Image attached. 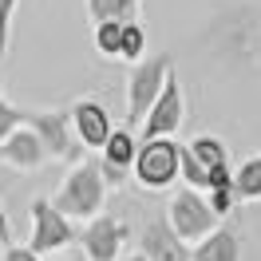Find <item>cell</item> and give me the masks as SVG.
<instances>
[{
    "instance_id": "1",
    "label": "cell",
    "mask_w": 261,
    "mask_h": 261,
    "mask_svg": "<svg viewBox=\"0 0 261 261\" xmlns=\"http://www.w3.org/2000/svg\"><path fill=\"white\" fill-rule=\"evenodd\" d=\"M60 210L71 218V222H91L103 214V202H107V174H103V166L91 163V159H83L67 170V178L60 182V190L51 198Z\"/></svg>"
},
{
    "instance_id": "2",
    "label": "cell",
    "mask_w": 261,
    "mask_h": 261,
    "mask_svg": "<svg viewBox=\"0 0 261 261\" xmlns=\"http://www.w3.org/2000/svg\"><path fill=\"white\" fill-rule=\"evenodd\" d=\"M130 178L143 190H170L182 178V143H174V139H143Z\"/></svg>"
},
{
    "instance_id": "3",
    "label": "cell",
    "mask_w": 261,
    "mask_h": 261,
    "mask_svg": "<svg viewBox=\"0 0 261 261\" xmlns=\"http://www.w3.org/2000/svg\"><path fill=\"white\" fill-rule=\"evenodd\" d=\"M166 222L178 229V238L186 245H198L206 242L214 229H218V214H214L210 198L202 194V190H194V186H182V190H174L170 194V202H166Z\"/></svg>"
},
{
    "instance_id": "4",
    "label": "cell",
    "mask_w": 261,
    "mask_h": 261,
    "mask_svg": "<svg viewBox=\"0 0 261 261\" xmlns=\"http://www.w3.org/2000/svg\"><path fill=\"white\" fill-rule=\"evenodd\" d=\"M170 75H174L170 56H147L143 64H130V75H127V123L130 127L150 115V107L159 103Z\"/></svg>"
},
{
    "instance_id": "5",
    "label": "cell",
    "mask_w": 261,
    "mask_h": 261,
    "mask_svg": "<svg viewBox=\"0 0 261 261\" xmlns=\"http://www.w3.org/2000/svg\"><path fill=\"white\" fill-rule=\"evenodd\" d=\"M71 242H80V229L71 226V218H67L51 198H36L32 202V245L36 253H44V257H56V253H64L71 249Z\"/></svg>"
},
{
    "instance_id": "6",
    "label": "cell",
    "mask_w": 261,
    "mask_h": 261,
    "mask_svg": "<svg viewBox=\"0 0 261 261\" xmlns=\"http://www.w3.org/2000/svg\"><path fill=\"white\" fill-rule=\"evenodd\" d=\"M28 127L44 139V147H48L51 159H60V163H83V143L80 135H75V123H71V111H28L24 119Z\"/></svg>"
},
{
    "instance_id": "7",
    "label": "cell",
    "mask_w": 261,
    "mask_h": 261,
    "mask_svg": "<svg viewBox=\"0 0 261 261\" xmlns=\"http://www.w3.org/2000/svg\"><path fill=\"white\" fill-rule=\"evenodd\" d=\"M127 245V222L115 214H99L91 222H83L80 229V249L91 261H119Z\"/></svg>"
},
{
    "instance_id": "8",
    "label": "cell",
    "mask_w": 261,
    "mask_h": 261,
    "mask_svg": "<svg viewBox=\"0 0 261 261\" xmlns=\"http://www.w3.org/2000/svg\"><path fill=\"white\" fill-rule=\"evenodd\" d=\"M186 119V91H182L178 75H170L163 87L159 103L150 107V115L143 119V139H174Z\"/></svg>"
},
{
    "instance_id": "9",
    "label": "cell",
    "mask_w": 261,
    "mask_h": 261,
    "mask_svg": "<svg viewBox=\"0 0 261 261\" xmlns=\"http://www.w3.org/2000/svg\"><path fill=\"white\" fill-rule=\"evenodd\" d=\"M48 159L51 154H48V147H44V139H40L28 123H24L16 135H8V139L0 143V163L12 166V170H24V174H36Z\"/></svg>"
},
{
    "instance_id": "10",
    "label": "cell",
    "mask_w": 261,
    "mask_h": 261,
    "mask_svg": "<svg viewBox=\"0 0 261 261\" xmlns=\"http://www.w3.org/2000/svg\"><path fill=\"white\" fill-rule=\"evenodd\" d=\"M71 123H75V135H80V143L87 150H103L107 147V139H111V115H107V107L99 103V99H75L71 107Z\"/></svg>"
},
{
    "instance_id": "11",
    "label": "cell",
    "mask_w": 261,
    "mask_h": 261,
    "mask_svg": "<svg viewBox=\"0 0 261 261\" xmlns=\"http://www.w3.org/2000/svg\"><path fill=\"white\" fill-rule=\"evenodd\" d=\"M139 249L147 253V261H194V249H190V245L178 238V229L166 222V214L147 222Z\"/></svg>"
},
{
    "instance_id": "12",
    "label": "cell",
    "mask_w": 261,
    "mask_h": 261,
    "mask_svg": "<svg viewBox=\"0 0 261 261\" xmlns=\"http://www.w3.org/2000/svg\"><path fill=\"white\" fill-rule=\"evenodd\" d=\"M135 159H139V139L130 135V127H115L107 147L99 150V166L107 174V186H123V178L135 170Z\"/></svg>"
},
{
    "instance_id": "13",
    "label": "cell",
    "mask_w": 261,
    "mask_h": 261,
    "mask_svg": "<svg viewBox=\"0 0 261 261\" xmlns=\"http://www.w3.org/2000/svg\"><path fill=\"white\" fill-rule=\"evenodd\" d=\"M194 261H242V238L218 226L206 242L194 245Z\"/></svg>"
},
{
    "instance_id": "14",
    "label": "cell",
    "mask_w": 261,
    "mask_h": 261,
    "mask_svg": "<svg viewBox=\"0 0 261 261\" xmlns=\"http://www.w3.org/2000/svg\"><path fill=\"white\" fill-rule=\"evenodd\" d=\"M139 8H143V0H87V20L91 24H103V20L127 24V20H139Z\"/></svg>"
},
{
    "instance_id": "15",
    "label": "cell",
    "mask_w": 261,
    "mask_h": 261,
    "mask_svg": "<svg viewBox=\"0 0 261 261\" xmlns=\"http://www.w3.org/2000/svg\"><path fill=\"white\" fill-rule=\"evenodd\" d=\"M233 194L238 202H261V150L233 170Z\"/></svg>"
},
{
    "instance_id": "16",
    "label": "cell",
    "mask_w": 261,
    "mask_h": 261,
    "mask_svg": "<svg viewBox=\"0 0 261 261\" xmlns=\"http://www.w3.org/2000/svg\"><path fill=\"white\" fill-rule=\"evenodd\" d=\"M186 147L194 150L202 163L210 166V170H218V166H229V150H226V143L218 139V135H194Z\"/></svg>"
},
{
    "instance_id": "17",
    "label": "cell",
    "mask_w": 261,
    "mask_h": 261,
    "mask_svg": "<svg viewBox=\"0 0 261 261\" xmlns=\"http://www.w3.org/2000/svg\"><path fill=\"white\" fill-rule=\"evenodd\" d=\"M119 60H127V64H143L147 60V28L139 20L123 24V51H119Z\"/></svg>"
},
{
    "instance_id": "18",
    "label": "cell",
    "mask_w": 261,
    "mask_h": 261,
    "mask_svg": "<svg viewBox=\"0 0 261 261\" xmlns=\"http://www.w3.org/2000/svg\"><path fill=\"white\" fill-rule=\"evenodd\" d=\"M182 186H194V190H202V194L210 190V166L202 163L186 143H182Z\"/></svg>"
},
{
    "instance_id": "19",
    "label": "cell",
    "mask_w": 261,
    "mask_h": 261,
    "mask_svg": "<svg viewBox=\"0 0 261 261\" xmlns=\"http://www.w3.org/2000/svg\"><path fill=\"white\" fill-rule=\"evenodd\" d=\"M95 51L107 56V60H119V51H123V24L119 20L95 24Z\"/></svg>"
},
{
    "instance_id": "20",
    "label": "cell",
    "mask_w": 261,
    "mask_h": 261,
    "mask_svg": "<svg viewBox=\"0 0 261 261\" xmlns=\"http://www.w3.org/2000/svg\"><path fill=\"white\" fill-rule=\"evenodd\" d=\"M24 119H28V111L12 107V103H8V95H4V87H0V143H4L8 135H16V130L24 127Z\"/></svg>"
},
{
    "instance_id": "21",
    "label": "cell",
    "mask_w": 261,
    "mask_h": 261,
    "mask_svg": "<svg viewBox=\"0 0 261 261\" xmlns=\"http://www.w3.org/2000/svg\"><path fill=\"white\" fill-rule=\"evenodd\" d=\"M20 0H0V60L8 56V44H12V16H16Z\"/></svg>"
},
{
    "instance_id": "22",
    "label": "cell",
    "mask_w": 261,
    "mask_h": 261,
    "mask_svg": "<svg viewBox=\"0 0 261 261\" xmlns=\"http://www.w3.org/2000/svg\"><path fill=\"white\" fill-rule=\"evenodd\" d=\"M0 261H44V253H36L32 245H8V249H0Z\"/></svg>"
},
{
    "instance_id": "23",
    "label": "cell",
    "mask_w": 261,
    "mask_h": 261,
    "mask_svg": "<svg viewBox=\"0 0 261 261\" xmlns=\"http://www.w3.org/2000/svg\"><path fill=\"white\" fill-rule=\"evenodd\" d=\"M8 245H12V226H8V214L0 206V249H8Z\"/></svg>"
},
{
    "instance_id": "24",
    "label": "cell",
    "mask_w": 261,
    "mask_h": 261,
    "mask_svg": "<svg viewBox=\"0 0 261 261\" xmlns=\"http://www.w3.org/2000/svg\"><path fill=\"white\" fill-rule=\"evenodd\" d=\"M51 261H91V257H87L83 249H64V253H56Z\"/></svg>"
},
{
    "instance_id": "25",
    "label": "cell",
    "mask_w": 261,
    "mask_h": 261,
    "mask_svg": "<svg viewBox=\"0 0 261 261\" xmlns=\"http://www.w3.org/2000/svg\"><path fill=\"white\" fill-rule=\"evenodd\" d=\"M119 261H147V253H143V249H139V253H123Z\"/></svg>"
}]
</instances>
